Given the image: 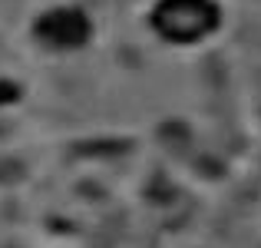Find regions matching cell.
Segmentation results:
<instances>
[{
  "label": "cell",
  "mask_w": 261,
  "mask_h": 248,
  "mask_svg": "<svg viewBox=\"0 0 261 248\" xmlns=\"http://www.w3.org/2000/svg\"><path fill=\"white\" fill-rule=\"evenodd\" d=\"M37 33L53 46H80L89 37V23L80 10H53L40 20Z\"/></svg>",
  "instance_id": "cell-2"
},
{
  "label": "cell",
  "mask_w": 261,
  "mask_h": 248,
  "mask_svg": "<svg viewBox=\"0 0 261 248\" xmlns=\"http://www.w3.org/2000/svg\"><path fill=\"white\" fill-rule=\"evenodd\" d=\"M17 93H20V89L13 86V83H0V103H10Z\"/></svg>",
  "instance_id": "cell-3"
},
{
  "label": "cell",
  "mask_w": 261,
  "mask_h": 248,
  "mask_svg": "<svg viewBox=\"0 0 261 248\" xmlns=\"http://www.w3.org/2000/svg\"><path fill=\"white\" fill-rule=\"evenodd\" d=\"M152 23L166 40L192 43L218 23V10L212 0H162L152 10Z\"/></svg>",
  "instance_id": "cell-1"
}]
</instances>
